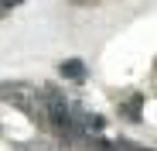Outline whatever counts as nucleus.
Listing matches in <instances>:
<instances>
[{"mask_svg":"<svg viewBox=\"0 0 157 151\" xmlns=\"http://www.w3.org/2000/svg\"><path fill=\"white\" fill-rule=\"evenodd\" d=\"M58 72L65 76V79H72V83H82V79H86V62H82V59H65V62L58 65Z\"/></svg>","mask_w":157,"mask_h":151,"instance_id":"obj_3","label":"nucleus"},{"mask_svg":"<svg viewBox=\"0 0 157 151\" xmlns=\"http://www.w3.org/2000/svg\"><path fill=\"white\" fill-rule=\"evenodd\" d=\"M140 113H144V96H130L126 103L120 107V117H123V120H133V124H137Z\"/></svg>","mask_w":157,"mask_h":151,"instance_id":"obj_4","label":"nucleus"},{"mask_svg":"<svg viewBox=\"0 0 157 151\" xmlns=\"http://www.w3.org/2000/svg\"><path fill=\"white\" fill-rule=\"evenodd\" d=\"M24 0H0V17H4L7 10H14V7H21Z\"/></svg>","mask_w":157,"mask_h":151,"instance_id":"obj_5","label":"nucleus"},{"mask_svg":"<svg viewBox=\"0 0 157 151\" xmlns=\"http://www.w3.org/2000/svg\"><path fill=\"white\" fill-rule=\"evenodd\" d=\"M116 148H120V151H147V148H137V144H126V141H120Z\"/></svg>","mask_w":157,"mask_h":151,"instance_id":"obj_6","label":"nucleus"},{"mask_svg":"<svg viewBox=\"0 0 157 151\" xmlns=\"http://www.w3.org/2000/svg\"><path fill=\"white\" fill-rule=\"evenodd\" d=\"M44 120L51 124V131L65 141H82V127L75 120V110H72V100H65L62 93L55 89H44Z\"/></svg>","mask_w":157,"mask_h":151,"instance_id":"obj_1","label":"nucleus"},{"mask_svg":"<svg viewBox=\"0 0 157 151\" xmlns=\"http://www.w3.org/2000/svg\"><path fill=\"white\" fill-rule=\"evenodd\" d=\"M0 100L14 103L17 110H24L31 120L48 124V120H44V107H34V103H38V93H34L31 86H24V83H0Z\"/></svg>","mask_w":157,"mask_h":151,"instance_id":"obj_2","label":"nucleus"},{"mask_svg":"<svg viewBox=\"0 0 157 151\" xmlns=\"http://www.w3.org/2000/svg\"><path fill=\"white\" fill-rule=\"evenodd\" d=\"M99 151H120L116 144H99Z\"/></svg>","mask_w":157,"mask_h":151,"instance_id":"obj_7","label":"nucleus"}]
</instances>
